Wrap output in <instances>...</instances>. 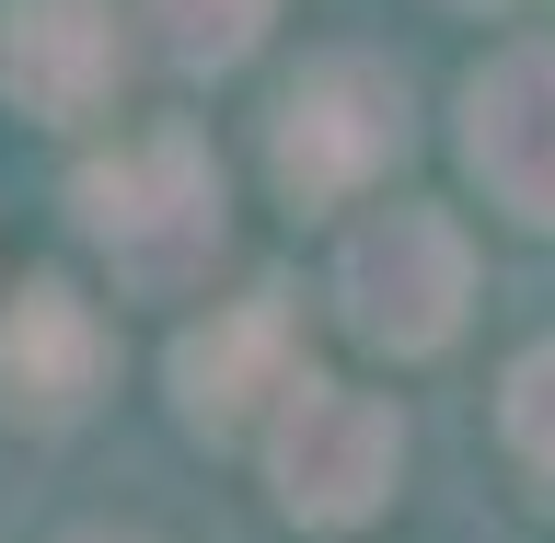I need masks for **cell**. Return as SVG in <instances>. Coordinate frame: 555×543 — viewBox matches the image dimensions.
<instances>
[{
	"instance_id": "9c48e42d",
	"label": "cell",
	"mask_w": 555,
	"mask_h": 543,
	"mask_svg": "<svg viewBox=\"0 0 555 543\" xmlns=\"http://www.w3.org/2000/svg\"><path fill=\"white\" fill-rule=\"evenodd\" d=\"M278 0H139V35H151V59L185 69V81H220L267 47Z\"/></svg>"
},
{
	"instance_id": "277c9868",
	"label": "cell",
	"mask_w": 555,
	"mask_h": 543,
	"mask_svg": "<svg viewBox=\"0 0 555 543\" xmlns=\"http://www.w3.org/2000/svg\"><path fill=\"white\" fill-rule=\"evenodd\" d=\"M393 475H405V416L359 393V382H289L267 416V486L301 532H359V520L393 509Z\"/></svg>"
},
{
	"instance_id": "6da1fadb",
	"label": "cell",
	"mask_w": 555,
	"mask_h": 543,
	"mask_svg": "<svg viewBox=\"0 0 555 543\" xmlns=\"http://www.w3.org/2000/svg\"><path fill=\"white\" fill-rule=\"evenodd\" d=\"M69 220L128 301H197L220 243H232V197H220V163L197 128H151V139H116L104 163H81Z\"/></svg>"
},
{
	"instance_id": "5b68a950",
	"label": "cell",
	"mask_w": 555,
	"mask_h": 543,
	"mask_svg": "<svg viewBox=\"0 0 555 543\" xmlns=\"http://www.w3.org/2000/svg\"><path fill=\"white\" fill-rule=\"evenodd\" d=\"M451 116H463L451 139H463V173L486 185V208L520 232H555V35L498 47Z\"/></svg>"
},
{
	"instance_id": "3957f363",
	"label": "cell",
	"mask_w": 555,
	"mask_h": 543,
	"mask_svg": "<svg viewBox=\"0 0 555 543\" xmlns=\"http://www.w3.org/2000/svg\"><path fill=\"white\" fill-rule=\"evenodd\" d=\"M463 312H475V243L451 208L393 197L336 243V324L371 359H440L463 336Z\"/></svg>"
},
{
	"instance_id": "8fae6325",
	"label": "cell",
	"mask_w": 555,
	"mask_h": 543,
	"mask_svg": "<svg viewBox=\"0 0 555 543\" xmlns=\"http://www.w3.org/2000/svg\"><path fill=\"white\" fill-rule=\"evenodd\" d=\"M81 543H128V532H81Z\"/></svg>"
},
{
	"instance_id": "ba28073f",
	"label": "cell",
	"mask_w": 555,
	"mask_h": 543,
	"mask_svg": "<svg viewBox=\"0 0 555 543\" xmlns=\"http://www.w3.org/2000/svg\"><path fill=\"white\" fill-rule=\"evenodd\" d=\"M289 382H301V359H289V301H278V289L208 312L197 336L173 347V416H185L197 440H243V428H267Z\"/></svg>"
},
{
	"instance_id": "7a4b0ae2",
	"label": "cell",
	"mask_w": 555,
	"mask_h": 543,
	"mask_svg": "<svg viewBox=\"0 0 555 543\" xmlns=\"http://www.w3.org/2000/svg\"><path fill=\"white\" fill-rule=\"evenodd\" d=\"M405 139H416L405 69L371 59V47H324V59H301V81L267 116V173L301 208H347L405 163Z\"/></svg>"
},
{
	"instance_id": "52a82bcc",
	"label": "cell",
	"mask_w": 555,
	"mask_h": 543,
	"mask_svg": "<svg viewBox=\"0 0 555 543\" xmlns=\"http://www.w3.org/2000/svg\"><path fill=\"white\" fill-rule=\"evenodd\" d=\"M104 371H116L104 312L69 277H24L0 301V428H81Z\"/></svg>"
},
{
	"instance_id": "8992f818",
	"label": "cell",
	"mask_w": 555,
	"mask_h": 543,
	"mask_svg": "<svg viewBox=\"0 0 555 543\" xmlns=\"http://www.w3.org/2000/svg\"><path fill=\"white\" fill-rule=\"evenodd\" d=\"M128 93L116 0H0V104L35 128H104Z\"/></svg>"
},
{
	"instance_id": "30bf717a",
	"label": "cell",
	"mask_w": 555,
	"mask_h": 543,
	"mask_svg": "<svg viewBox=\"0 0 555 543\" xmlns=\"http://www.w3.org/2000/svg\"><path fill=\"white\" fill-rule=\"evenodd\" d=\"M498 440H509V463L532 475V497L555 509V336L509 359V382H498Z\"/></svg>"
},
{
	"instance_id": "7c38bea8",
	"label": "cell",
	"mask_w": 555,
	"mask_h": 543,
	"mask_svg": "<svg viewBox=\"0 0 555 543\" xmlns=\"http://www.w3.org/2000/svg\"><path fill=\"white\" fill-rule=\"evenodd\" d=\"M475 12H498V0H475Z\"/></svg>"
}]
</instances>
